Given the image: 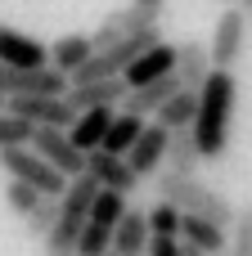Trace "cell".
<instances>
[{"mask_svg": "<svg viewBox=\"0 0 252 256\" xmlns=\"http://www.w3.org/2000/svg\"><path fill=\"white\" fill-rule=\"evenodd\" d=\"M27 140H32V126L18 122V117H9V112H0V148H18Z\"/></svg>", "mask_w": 252, "mask_h": 256, "instance_id": "83f0119b", "label": "cell"}, {"mask_svg": "<svg viewBox=\"0 0 252 256\" xmlns=\"http://www.w3.org/2000/svg\"><path fill=\"white\" fill-rule=\"evenodd\" d=\"M176 90H180L176 72H171V76H158V81H149V86H140V90H126L122 112H131V117H153V112H158Z\"/></svg>", "mask_w": 252, "mask_h": 256, "instance_id": "9a60e30c", "label": "cell"}, {"mask_svg": "<svg viewBox=\"0 0 252 256\" xmlns=\"http://www.w3.org/2000/svg\"><path fill=\"white\" fill-rule=\"evenodd\" d=\"M117 108H90V112H77L72 126H68V140L77 153H99L104 135H108V122H113Z\"/></svg>", "mask_w": 252, "mask_h": 256, "instance_id": "4fadbf2b", "label": "cell"}, {"mask_svg": "<svg viewBox=\"0 0 252 256\" xmlns=\"http://www.w3.org/2000/svg\"><path fill=\"white\" fill-rule=\"evenodd\" d=\"M0 63L5 68H50V45L23 36L18 27H0Z\"/></svg>", "mask_w": 252, "mask_h": 256, "instance_id": "8fae6325", "label": "cell"}, {"mask_svg": "<svg viewBox=\"0 0 252 256\" xmlns=\"http://www.w3.org/2000/svg\"><path fill=\"white\" fill-rule=\"evenodd\" d=\"M180 256H198V252H194V248H180Z\"/></svg>", "mask_w": 252, "mask_h": 256, "instance_id": "1f68e13d", "label": "cell"}, {"mask_svg": "<svg viewBox=\"0 0 252 256\" xmlns=\"http://www.w3.org/2000/svg\"><path fill=\"white\" fill-rule=\"evenodd\" d=\"M234 99H239L234 72L212 68L207 81L198 86V112H194V122H189V135H194L203 162L225 158V148H230V122H234Z\"/></svg>", "mask_w": 252, "mask_h": 256, "instance_id": "6da1fadb", "label": "cell"}, {"mask_svg": "<svg viewBox=\"0 0 252 256\" xmlns=\"http://www.w3.org/2000/svg\"><path fill=\"white\" fill-rule=\"evenodd\" d=\"M144 220H149V238H180V212L171 207V202H153L149 212H144Z\"/></svg>", "mask_w": 252, "mask_h": 256, "instance_id": "d4e9b609", "label": "cell"}, {"mask_svg": "<svg viewBox=\"0 0 252 256\" xmlns=\"http://www.w3.org/2000/svg\"><path fill=\"white\" fill-rule=\"evenodd\" d=\"M104 256H113V252H104Z\"/></svg>", "mask_w": 252, "mask_h": 256, "instance_id": "836d02e7", "label": "cell"}, {"mask_svg": "<svg viewBox=\"0 0 252 256\" xmlns=\"http://www.w3.org/2000/svg\"><path fill=\"white\" fill-rule=\"evenodd\" d=\"M234 9H243V14H252V0H234Z\"/></svg>", "mask_w": 252, "mask_h": 256, "instance_id": "4dcf8cb0", "label": "cell"}, {"mask_svg": "<svg viewBox=\"0 0 252 256\" xmlns=\"http://www.w3.org/2000/svg\"><path fill=\"white\" fill-rule=\"evenodd\" d=\"M27 148H32L36 158H45L63 180H72V176H81V171H86V153H77V148H72V140H68V130H59V126H32Z\"/></svg>", "mask_w": 252, "mask_h": 256, "instance_id": "8992f818", "label": "cell"}, {"mask_svg": "<svg viewBox=\"0 0 252 256\" xmlns=\"http://www.w3.org/2000/svg\"><path fill=\"white\" fill-rule=\"evenodd\" d=\"M248 14L243 9H225L221 18H216V27H212V40H207V58H212V68H221V72H234V63L243 58V45H248Z\"/></svg>", "mask_w": 252, "mask_h": 256, "instance_id": "5b68a950", "label": "cell"}, {"mask_svg": "<svg viewBox=\"0 0 252 256\" xmlns=\"http://www.w3.org/2000/svg\"><path fill=\"white\" fill-rule=\"evenodd\" d=\"M171 72H176V45L158 40V45H149L144 54L131 58V68L122 72V81H126V90H140V86H149L158 76H171Z\"/></svg>", "mask_w": 252, "mask_h": 256, "instance_id": "ba28073f", "label": "cell"}, {"mask_svg": "<svg viewBox=\"0 0 252 256\" xmlns=\"http://www.w3.org/2000/svg\"><path fill=\"white\" fill-rule=\"evenodd\" d=\"M126 99V81L113 76V81H86V86H68L63 104L72 112H90V108H117Z\"/></svg>", "mask_w": 252, "mask_h": 256, "instance_id": "7c38bea8", "label": "cell"}, {"mask_svg": "<svg viewBox=\"0 0 252 256\" xmlns=\"http://www.w3.org/2000/svg\"><path fill=\"white\" fill-rule=\"evenodd\" d=\"M167 144H171V130L158 126V122H144L140 140H135L131 153H126V166L135 171V180H153V176H158V166L167 162Z\"/></svg>", "mask_w": 252, "mask_h": 256, "instance_id": "52a82bcc", "label": "cell"}, {"mask_svg": "<svg viewBox=\"0 0 252 256\" xmlns=\"http://www.w3.org/2000/svg\"><path fill=\"white\" fill-rule=\"evenodd\" d=\"M0 94L5 99H63L68 76L54 68H5L0 63Z\"/></svg>", "mask_w": 252, "mask_h": 256, "instance_id": "3957f363", "label": "cell"}, {"mask_svg": "<svg viewBox=\"0 0 252 256\" xmlns=\"http://www.w3.org/2000/svg\"><path fill=\"white\" fill-rule=\"evenodd\" d=\"M180 238H149V248H144V256H180Z\"/></svg>", "mask_w": 252, "mask_h": 256, "instance_id": "f1b7e54d", "label": "cell"}, {"mask_svg": "<svg viewBox=\"0 0 252 256\" xmlns=\"http://www.w3.org/2000/svg\"><path fill=\"white\" fill-rule=\"evenodd\" d=\"M5 108H9V99H5V94H0V112H5Z\"/></svg>", "mask_w": 252, "mask_h": 256, "instance_id": "d6a6232c", "label": "cell"}, {"mask_svg": "<svg viewBox=\"0 0 252 256\" xmlns=\"http://www.w3.org/2000/svg\"><path fill=\"white\" fill-rule=\"evenodd\" d=\"M153 189H158L162 202H171L185 216H203V220H212L221 230H230V220H234V202L225 194H216L212 184H203L198 176H171V171H162V176H153Z\"/></svg>", "mask_w": 252, "mask_h": 256, "instance_id": "7a4b0ae2", "label": "cell"}, {"mask_svg": "<svg viewBox=\"0 0 252 256\" xmlns=\"http://www.w3.org/2000/svg\"><path fill=\"white\" fill-rule=\"evenodd\" d=\"M81 216H63L59 212V220H54V230L45 234V256H72L77 252V238H81Z\"/></svg>", "mask_w": 252, "mask_h": 256, "instance_id": "7402d4cb", "label": "cell"}, {"mask_svg": "<svg viewBox=\"0 0 252 256\" xmlns=\"http://www.w3.org/2000/svg\"><path fill=\"white\" fill-rule=\"evenodd\" d=\"M180 243L185 248H194L198 256H221L225 252V230L221 225H212V220H203V216H185L180 212Z\"/></svg>", "mask_w": 252, "mask_h": 256, "instance_id": "2e32d148", "label": "cell"}, {"mask_svg": "<svg viewBox=\"0 0 252 256\" xmlns=\"http://www.w3.org/2000/svg\"><path fill=\"white\" fill-rule=\"evenodd\" d=\"M131 4H140V9H149V14H162L167 0H131Z\"/></svg>", "mask_w": 252, "mask_h": 256, "instance_id": "f546056e", "label": "cell"}, {"mask_svg": "<svg viewBox=\"0 0 252 256\" xmlns=\"http://www.w3.org/2000/svg\"><path fill=\"white\" fill-rule=\"evenodd\" d=\"M207 72H212L207 45L203 40H180L176 45V81H180V90H194L198 94V86L207 81Z\"/></svg>", "mask_w": 252, "mask_h": 256, "instance_id": "5bb4252c", "label": "cell"}, {"mask_svg": "<svg viewBox=\"0 0 252 256\" xmlns=\"http://www.w3.org/2000/svg\"><path fill=\"white\" fill-rule=\"evenodd\" d=\"M23 220H27L32 238H45V234L54 230V220H59V198H41V202H36V207L23 216Z\"/></svg>", "mask_w": 252, "mask_h": 256, "instance_id": "484cf974", "label": "cell"}, {"mask_svg": "<svg viewBox=\"0 0 252 256\" xmlns=\"http://www.w3.org/2000/svg\"><path fill=\"white\" fill-rule=\"evenodd\" d=\"M122 212H126V194L99 189V194H95V202H90V212H86V220H90V225H104V230H113V225L122 220Z\"/></svg>", "mask_w": 252, "mask_h": 256, "instance_id": "603a6c76", "label": "cell"}, {"mask_svg": "<svg viewBox=\"0 0 252 256\" xmlns=\"http://www.w3.org/2000/svg\"><path fill=\"white\" fill-rule=\"evenodd\" d=\"M144 27H158V14H149V9H140V4H126V9H113V14L95 27L90 45H95V50H104V45H113V40L131 36V32H144Z\"/></svg>", "mask_w": 252, "mask_h": 256, "instance_id": "9c48e42d", "label": "cell"}, {"mask_svg": "<svg viewBox=\"0 0 252 256\" xmlns=\"http://www.w3.org/2000/svg\"><path fill=\"white\" fill-rule=\"evenodd\" d=\"M248 22H252V14H248Z\"/></svg>", "mask_w": 252, "mask_h": 256, "instance_id": "e575fe53", "label": "cell"}, {"mask_svg": "<svg viewBox=\"0 0 252 256\" xmlns=\"http://www.w3.org/2000/svg\"><path fill=\"white\" fill-rule=\"evenodd\" d=\"M0 166L9 171V180H18V184H32L36 194H45V198H59L63 194V176L45 162V158H36L27 144H18V148H0Z\"/></svg>", "mask_w": 252, "mask_h": 256, "instance_id": "277c9868", "label": "cell"}, {"mask_svg": "<svg viewBox=\"0 0 252 256\" xmlns=\"http://www.w3.org/2000/svg\"><path fill=\"white\" fill-rule=\"evenodd\" d=\"M225 252L230 256H252V202L248 207H234V220H230V230H225Z\"/></svg>", "mask_w": 252, "mask_h": 256, "instance_id": "cb8c5ba5", "label": "cell"}, {"mask_svg": "<svg viewBox=\"0 0 252 256\" xmlns=\"http://www.w3.org/2000/svg\"><path fill=\"white\" fill-rule=\"evenodd\" d=\"M194 112H198V94H194V90H176V94L153 112V122H158V126H167V130H189Z\"/></svg>", "mask_w": 252, "mask_h": 256, "instance_id": "d6986e66", "label": "cell"}, {"mask_svg": "<svg viewBox=\"0 0 252 256\" xmlns=\"http://www.w3.org/2000/svg\"><path fill=\"white\" fill-rule=\"evenodd\" d=\"M203 158H198V144L189 130H171V144H167V171L171 176H198Z\"/></svg>", "mask_w": 252, "mask_h": 256, "instance_id": "44dd1931", "label": "cell"}, {"mask_svg": "<svg viewBox=\"0 0 252 256\" xmlns=\"http://www.w3.org/2000/svg\"><path fill=\"white\" fill-rule=\"evenodd\" d=\"M144 248H149V220L144 212L126 207L122 220L113 225V256H144Z\"/></svg>", "mask_w": 252, "mask_h": 256, "instance_id": "e0dca14e", "label": "cell"}, {"mask_svg": "<svg viewBox=\"0 0 252 256\" xmlns=\"http://www.w3.org/2000/svg\"><path fill=\"white\" fill-rule=\"evenodd\" d=\"M41 198H45V194H36L32 184H18V180H9V189H5V202H9L18 216H27V212H32Z\"/></svg>", "mask_w": 252, "mask_h": 256, "instance_id": "4316f807", "label": "cell"}, {"mask_svg": "<svg viewBox=\"0 0 252 256\" xmlns=\"http://www.w3.org/2000/svg\"><path fill=\"white\" fill-rule=\"evenodd\" d=\"M140 130H144V117H131V112H113V122H108V135H104V153H117V158H126L131 153V144L140 140Z\"/></svg>", "mask_w": 252, "mask_h": 256, "instance_id": "ffe728a7", "label": "cell"}, {"mask_svg": "<svg viewBox=\"0 0 252 256\" xmlns=\"http://www.w3.org/2000/svg\"><path fill=\"white\" fill-rule=\"evenodd\" d=\"M86 176L99 184V189H113V194H135V171L126 166V158H117V153H86Z\"/></svg>", "mask_w": 252, "mask_h": 256, "instance_id": "30bf717a", "label": "cell"}, {"mask_svg": "<svg viewBox=\"0 0 252 256\" xmlns=\"http://www.w3.org/2000/svg\"><path fill=\"white\" fill-rule=\"evenodd\" d=\"M90 54H95L90 36H77V32H72V36H59V40L50 45V68H54V72H63V76H72Z\"/></svg>", "mask_w": 252, "mask_h": 256, "instance_id": "ac0fdd59", "label": "cell"}]
</instances>
